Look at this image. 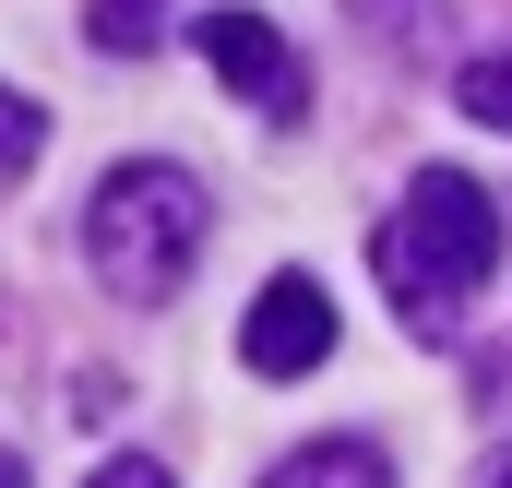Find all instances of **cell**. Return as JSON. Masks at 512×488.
Returning <instances> with one entry per match:
<instances>
[{
    "mask_svg": "<svg viewBox=\"0 0 512 488\" xmlns=\"http://www.w3.org/2000/svg\"><path fill=\"white\" fill-rule=\"evenodd\" d=\"M108 60H131V48H155L167 36V0H96V24H84Z\"/></svg>",
    "mask_w": 512,
    "mask_h": 488,
    "instance_id": "obj_7",
    "label": "cell"
},
{
    "mask_svg": "<svg viewBox=\"0 0 512 488\" xmlns=\"http://www.w3.org/2000/svg\"><path fill=\"white\" fill-rule=\"evenodd\" d=\"M0 488H24V465H12V453H0Z\"/></svg>",
    "mask_w": 512,
    "mask_h": 488,
    "instance_id": "obj_11",
    "label": "cell"
},
{
    "mask_svg": "<svg viewBox=\"0 0 512 488\" xmlns=\"http://www.w3.org/2000/svg\"><path fill=\"white\" fill-rule=\"evenodd\" d=\"M346 12H358V24H370V36H405V48H417V36H429V12H441V0H346Z\"/></svg>",
    "mask_w": 512,
    "mask_h": 488,
    "instance_id": "obj_9",
    "label": "cell"
},
{
    "mask_svg": "<svg viewBox=\"0 0 512 488\" xmlns=\"http://www.w3.org/2000/svg\"><path fill=\"white\" fill-rule=\"evenodd\" d=\"M370 262H382L393 310H405L417 334H453V310H465V298L489 286V262H501V203H489L465 167H417V191H405V215L370 239Z\"/></svg>",
    "mask_w": 512,
    "mask_h": 488,
    "instance_id": "obj_1",
    "label": "cell"
},
{
    "mask_svg": "<svg viewBox=\"0 0 512 488\" xmlns=\"http://www.w3.org/2000/svg\"><path fill=\"white\" fill-rule=\"evenodd\" d=\"M36 143H48V108L0 84V179H24V167H36Z\"/></svg>",
    "mask_w": 512,
    "mask_h": 488,
    "instance_id": "obj_8",
    "label": "cell"
},
{
    "mask_svg": "<svg viewBox=\"0 0 512 488\" xmlns=\"http://www.w3.org/2000/svg\"><path fill=\"white\" fill-rule=\"evenodd\" d=\"M203 179L191 167H155V155H131L96 179V203H84V250H96V274L120 286V298H179L191 286V262H203Z\"/></svg>",
    "mask_w": 512,
    "mask_h": 488,
    "instance_id": "obj_2",
    "label": "cell"
},
{
    "mask_svg": "<svg viewBox=\"0 0 512 488\" xmlns=\"http://www.w3.org/2000/svg\"><path fill=\"white\" fill-rule=\"evenodd\" d=\"M239 358L262 381H310V369L334 358V298H322V274H274L251 298V322H239Z\"/></svg>",
    "mask_w": 512,
    "mask_h": 488,
    "instance_id": "obj_4",
    "label": "cell"
},
{
    "mask_svg": "<svg viewBox=\"0 0 512 488\" xmlns=\"http://www.w3.org/2000/svg\"><path fill=\"white\" fill-rule=\"evenodd\" d=\"M453 108H465V120H489V131H512V48H489V60H465V72H453Z\"/></svg>",
    "mask_w": 512,
    "mask_h": 488,
    "instance_id": "obj_6",
    "label": "cell"
},
{
    "mask_svg": "<svg viewBox=\"0 0 512 488\" xmlns=\"http://www.w3.org/2000/svg\"><path fill=\"white\" fill-rule=\"evenodd\" d=\"M262 488H393V465L370 441H310V453H286Z\"/></svg>",
    "mask_w": 512,
    "mask_h": 488,
    "instance_id": "obj_5",
    "label": "cell"
},
{
    "mask_svg": "<svg viewBox=\"0 0 512 488\" xmlns=\"http://www.w3.org/2000/svg\"><path fill=\"white\" fill-rule=\"evenodd\" d=\"M191 48L215 60L227 96H251L262 120H298V108H310V72H298V48H286L262 12H191Z\"/></svg>",
    "mask_w": 512,
    "mask_h": 488,
    "instance_id": "obj_3",
    "label": "cell"
},
{
    "mask_svg": "<svg viewBox=\"0 0 512 488\" xmlns=\"http://www.w3.org/2000/svg\"><path fill=\"white\" fill-rule=\"evenodd\" d=\"M489 488H512V453H501V465H489Z\"/></svg>",
    "mask_w": 512,
    "mask_h": 488,
    "instance_id": "obj_12",
    "label": "cell"
},
{
    "mask_svg": "<svg viewBox=\"0 0 512 488\" xmlns=\"http://www.w3.org/2000/svg\"><path fill=\"white\" fill-rule=\"evenodd\" d=\"M96 488H179V477H167L155 453H120V465H96Z\"/></svg>",
    "mask_w": 512,
    "mask_h": 488,
    "instance_id": "obj_10",
    "label": "cell"
}]
</instances>
